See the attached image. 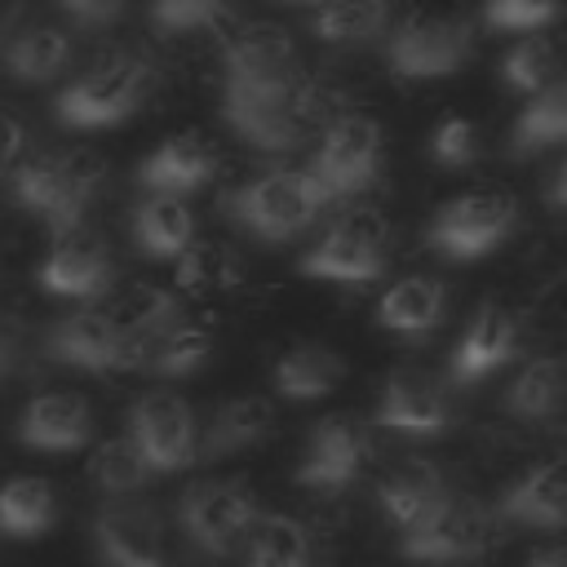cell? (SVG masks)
<instances>
[{
  "label": "cell",
  "instance_id": "obj_32",
  "mask_svg": "<svg viewBox=\"0 0 567 567\" xmlns=\"http://www.w3.org/2000/svg\"><path fill=\"white\" fill-rule=\"evenodd\" d=\"M385 22H390V0H319L310 27L323 44H363L381 35Z\"/></svg>",
  "mask_w": 567,
  "mask_h": 567
},
{
  "label": "cell",
  "instance_id": "obj_45",
  "mask_svg": "<svg viewBox=\"0 0 567 567\" xmlns=\"http://www.w3.org/2000/svg\"><path fill=\"white\" fill-rule=\"evenodd\" d=\"M549 199H554L558 208H567V159L558 164V177H554V190H549Z\"/></svg>",
  "mask_w": 567,
  "mask_h": 567
},
{
  "label": "cell",
  "instance_id": "obj_2",
  "mask_svg": "<svg viewBox=\"0 0 567 567\" xmlns=\"http://www.w3.org/2000/svg\"><path fill=\"white\" fill-rule=\"evenodd\" d=\"M97 164L84 155H40L27 159L9 173L13 182V204L22 213H31L35 221H44L53 235H71L80 230L89 199L97 190Z\"/></svg>",
  "mask_w": 567,
  "mask_h": 567
},
{
  "label": "cell",
  "instance_id": "obj_16",
  "mask_svg": "<svg viewBox=\"0 0 567 567\" xmlns=\"http://www.w3.org/2000/svg\"><path fill=\"white\" fill-rule=\"evenodd\" d=\"M377 425L403 439H439L452 430V403L443 394L439 381H430L425 372H390L381 403H377Z\"/></svg>",
  "mask_w": 567,
  "mask_h": 567
},
{
  "label": "cell",
  "instance_id": "obj_26",
  "mask_svg": "<svg viewBox=\"0 0 567 567\" xmlns=\"http://www.w3.org/2000/svg\"><path fill=\"white\" fill-rule=\"evenodd\" d=\"M346 377V363L319 346V341H306V346H292L275 359V372H270V385L279 399H292V403H310V399H328L337 390V381Z\"/></svg>",
  "mask_w": 567,
  "mask_h": 567
},
{
  "label": "cell",
  "instance_id": "obj_6",
  "mask_svg": "<svg viewBox=\"0 0 567 567\" xmlns=\"http://www.w3.org/2000/svg\"><path fill=\"white\" fill-rule=\"evenodd\" d=\"M381 124L372 115H337L328 128H323V142L319 151L310 155L306 173L315 177V186L323 190V199H350L359 190H368L381 173Z\"/></svg>",
  "mask_w": 567,
  "mask_h": 567
},
{
  "label": "cell",
  "instance_id": "obj_21",
  "mask_svg": "<svg viewBox=\"0 0 567 567\" xmlns=\"http://www.w3.org/2000/svg\"><path fill=\"white\" fill-rule=\"evenodd\" d=\"M292 75V35L279 22H244L221 49V80Z\"/></svg>",
  "mask_w": 567,
  "mask_h": 567
},
{
  "label": "cell",
  "instance_id": "obj_27",
  "mask_svg": "<svg viewBox=\"0 0 567 567\" xmlns=\"http://www.w3.org/2000/svg\"><path fill=\"white\" fill-rule=\"evenodd\" d=\"M275 430V403L266 394H239L230 403L217 408L213 425L199 434V456H226V452H244L252 443H261Z\"/></svg>",
  "mask_w": 567,
  "mask_h": 567
},
{
  "label": "cell",
  "instance_id": "obj_34",
  "mask_svg": "<svg viewBox=\"0 0 567 567\" xmlns=\"http://www.w3.org/2000/svg\"><path fill=\"white\" fill-rule=\"evenodd\" d=\"M208 354H213V332H208L204 323H190V319L177 315V319L168 323V332L159 337V346H155L146 372H155V377H164V381H182V377L199 372V368L208 363Z\"/></svg>",
  "mask_w": 567,
  "mask_h": 567
},
{
  "label": "cell",
  "instance_id": "obj_41",
  "mask_svg": "<svg viewBox=\"0 0 567 567\" xmlns=\"http://www.w3.org/2000/svg\"><path fill=\"white\" fill-rule=\"evenodd\" d=\"M22 151H27V128H22V120L9 115V111H0V177H9V173L18 168Z\"/></svg>",
  "mask_w": 567,
  "mask_h": 567
},
{
  "label": "cell",
  "instance_id": "obj_46",
  "mask_svg": "<svg viewBox=\"0 0 567 567\" xmlns=\"http://www.w3.org/2000/svg\"><path fill=\"white\" fill-rule=\"evenodd\" d=\"M288 4H319V0H288Z\"/></svg>",
  "mask_w": 567,
  "mask_h": 567
},
{
  "label": "cell",
  "instance_id": "obj_13",
  "mask_svg": "<svg viewBox=\"0 0 567 567\" xmlns=\"http://www.w3.org/2000/svg\"><path fill=\"white\" fill-rule=\"evenodd\" d=\"M518 337H523L518 310H509L501 301L478 306L474 319L465 323V332L456 337L452 354H447V385L470 390V385H483L487 377H496L514 359Z\"/></svg>",
  "mask_w": 567,
  "mask_h": 567
},
{
  "label": "cell",
  "instance_id": "obj_20",
  "mask_svg": "<svg viewBox=\"0 0 567 567\" xmlns=\"http://www.w3.org/2000/svg\"><path fill=\"white\" fill-rule=\"evenodd\" d=\"M501 514L509 523L536 527V532L567 527V456L540 461L518 483H509L501 496Z\"/></svg>",
  "mask_w": 567,
  "mask_h": 567
},
{
  "label": "cell",
  "instance_id": "obj_39",
  "mask_svg": "<svg viewBox=\"0 0 567 567\" xmlns=\"http://www.w3.org/2000/svg\"><path fill=\"white\" fill-rule=\"evenodd\" d=\"M221 9H226V0H155L151 22L159 31H190V27H208Z\"/></svg>",
  "mask_w": 567,
  "mask_h": 567
},
{
  "label": "cell",
  "instance_id": "obj_4",
  "mask_svg": "<svg viewBox=\"0 0 567 567\" xmlns=\"http://www.w3.org/2000/svg\"><path fill=\"white\" fill-rule=\"evenodd\" d=\"M323 204H328V199H323V190L315 186V177H310L306 168H275V173H261V177L244 182V186L226 199L230 217H235L248 235H257V239H266V244L297 239V235L319 217Z\"/></svg>",
  "mask_w": 567,
  "mask_h": 567
},
{
  "label": "cell",
  "instance_id": "obj_1",
  "mask_svg": "<svg viewBox=\"0 0 567 567\" xmlns=\"http://www.w3.org/2000/svg\"><path fill=\"white\" fill-rule=\"evenodd\" d=\"M323 97L297 75L279 80H221V115L226 124L261 151H288L315 124Z\"/></svg>",
  "mask_w": 567,
  "mask_h": 567
},
{
  "label": "cell",
  "instance_id": "obj_44",
  "mask_svg": "<svg viewBox=\"0 0 567 567\" xmlns=\"http://www.w3.org/2000/svg\"><path fill=\"white\" fill-rule=\"evenodd\" d=\"M527 567H567V545H549L527 558Z\"/></svg>",
  "mask_w": 567,
  "mask_h": 567
},
{
  "label": "cell",
  "instance_id": "obj_3",
  "mask_svg": "<svg viewBox=\"0 0 567 567\" xmlns=\"http://www.w3.org/2000/svg\"><path fill=\"white\" fill-rule=\"evenodd\" d=\"M151 89V66L137 53H106L97 58L80 80H71L53 111L66 128H111L137 111V102Z\"/></svg>",
  "mask_w": 567,
  "mask_h": 567
},
{
  "label": "cell",
  "instance_id": "obj_24",
  "mask_svg": "<svg viewBox=\"0 0 567 567\" xmlns=\"http://www.w3.org/2000/svg\"><path fill=\"white\" fill-rule=\"evenodd\" d=\"M505 412L514 421L540 425L567 403V354H532L518 363L514 381L505 385Z\"/></svg>",
  "mask_w": 567,
  "mask_h": 567
},
{
  "label": "cell",
  "instance_id": "obj_28",
  "mask_svg": "<svg viewBox=\"0 0 567 567\" xmlns=\"http://www.w3.org/2000/svg\"><path fill=\"white\" fill-rule=\"evenodd\" d=\"M58 518L53 483L40 474H18L0 483V536L4 540H40Z\"/></svg>",
  "mask_w": 567,
  "mask_h": 567
},
{
  "label": "cell",
  "instance_id": "obj_22",
  "mask_svg": "<svg viewBox=\"0 0 567 567\" xmlns=\"http://www.w3.org/2000/svg\"><path fill=\"white\" fill-rule=\"evenodd\" d=\"M443 496H447L443 474H439V465H430V461H403V465L385 470L381 483H377V509H381V518H385L394 532L421 523Z\"/></svg>",
  "mask_w": 567,
  "mask_h": 567
},
{
  "label": "cell",
  "instance_id": "obj_18",
  "mask_svg": "<svg viewBox=\"0 0 567 567\" xmlns=\"http://www.w3.org/2000/svg\"><path fill=\"white\" fill-rule=\"evenodd\" d=\"M44 354L75 372H120V319L111 310H75L49 328Z\"/></svg>",
  "mask_w": 567,
  "mask_h": 567
},
{
  "label": "cell",
  "instance_id": "obj_7",
  "mask_svg": "<svg viewBox=\"0 0 567 567\" xmlns=\"http://www.w3.org/2000/svg\"><path fill=\"white\" fill-rule=\"evenodd\" d=\"M385 244H390L385 217L377 208H350L301 257V275L323 284H368L385 270Z\"/></svg>",
  "mask_w": 567,
  "mask_h": 567
},
{
  "label": "cell",
  "instance_id": "obj_35",
  "mask_svg": "<svg viewBox=\"0 0 567 567\" xmlns=\"http://www.w3.org/2000/svg\"><path fill=\"white\" fill-rule=\"evenodd\" d=\"M173 266H177V284L186 292H226V288H239V279H244L239 257L221 244H190Z\"/></svg>",
  "mask_w": 567,
  "mask_h": 567
},
{
  "label": "cell",
  "instance_id": "obj_23",
  "mask_svg": "<svg viewBox=\"0 0 567 567\" xmlns=\"http://www.w3.org/2000/svg\"><path fill=\"white\" fill-rule=\"evenodd\" d=\"M133 244L151 261H177L195 244V213H190V204L182 195L146 190V199L133 208Z\"/></svg>",
  "mask_w": 567,
  "mask_h": 567
},
{
  "label": "cell",
  "instance_id": "obj_9",
  "mask_svg": "<svg viewBox=\"0 0 567 567\" xmlns=\"http://www.w3.org/2000/svg\"><path fill=\"white\" fill-rule=\"evenodd\" d=\"M487 545H492L487 509L456 501V496H443L421 523L399 532V554L421 567H456V563L478 558Z\"/></svg>",
  "mask_w": 567,
  "mask_h": 567
},
{
  "label": "cell",
  "instance_id": "obj_40",
  "mask_svg": "<svg viewBox=\"0 0 567 567\" xmlns=\"http://www.w3.org/2000/svg\"><path fill=\"white\" fill-rule=\"evenodd\" d=\"M128 0H58V9L80 27H106L124 13Z\"/></svg>",
  "mask_w": 567,
  "mask_h": 567
},
{
  "label": "cell",
  "instance_id": "obj_37",
  "mask_svg": "<svg viewBox=\"0 0 567 567\" xmlns=\"http://www.w3.org/2000/svg\"><path fill=\"white\" fill-rule=\"evenodd\" d=\"M430 159L443 168H470L478 159V128L465 115H447L430 133Z\"/></svg>",
  "mask_w": 567,
  "mask_h": 567
},
{
  "label": "cell",
  "instance_id": "obj_30",
  "mask_svg": "<svg viewBox=\"0 0 567 567\" xmlns=\"http://www.w3.org/2000/svg\"><path fill=\"white\" fill-rule=\"evenodd\" d=\"M558 142H567V71L532 93V102L518 111L509 128V155H536Z\"/></svg>",
  "mask_w": 567,
  "mask_h": 567
},
{
  "label": "cell",
  "instance_id": "obj_42",
  "mask_svg": "<svg viewBox=\"0 0 567 567\" xmlns=\"http://www.w3.org/2000/svg\"><path fill=\"white\" fill-rule=\"evenodd\" d=\"M18 350H22V323H13V319H4V315H0V377H9V372H13Z\"/></svg>",
  "mask_w": 567,
  "mask_h": 567
},
{
  "label": "cell",
  "instance_id": "obj_36",
  "mask_svg": "<svg viewBox=\"0 0 567 567\" xmlns=\"http://www.w3.org/2000/svg\"><path fill=\"white\" fill-rule=\"evenodd\" d=\"M554 71H558V49L549 35H523L501 58V80L505 89H518V93H540L554 80Z\"/></svg>",
  "mask_w": 567,
  "mask_h": 567
},
{
  "label": "cell",
  "instance_id": "obj_33",
  "mask_svg": "<svg viewBox=\"0 0 567 567\" xmlns=\"http://www.w3.org/2000/svg\"><path fill=\"white\" fill-rule=\"evenodd\" d=\"M89 478H93L106 496H137L155 474H151V465L142 461V452L133 447L128 434H111V439H102V443L93 447V456H89Z\"/></svg>",
  "mask_w": 567,
  "mask_h": 567
},
{
  "label": "cell",
  "instance_id": "obj_31",
  "mask_svg": "<svg viewBox=\"0 0 567 567\" xmlns=\"http://www.w3.org/2000/svg\"><path fill=\"white\" fill-rule=\"evenodd\" d=\"M244 567H315V545L306 523L288 514H261L248 532Z\"/></svg>",
  "mask_w": 567,
  "mask_h": 567
},
{
  "label": "cell",
  "instance_id": "obj_15",
  "mask_svg": "<svg viewBox=\"0 0 567 567\" xmlns=\"http://www.w3.org/2000/svg\"><path fill=\"white\" fill-rule=\"evenodd\" d=\"M13 439L31 452H80L93 443V408L75 390H40L22 403Z\"/></svg>",
  "mask_w": 567,
  "mask_h": 567
},
{
  "label": "cell",
  "instance_id": "obj_11",
  "mask_svg": "<svg viewBox=\"0 0 567 567\" xmlns=\"http://www.w3.org/2000/svg\"><path fill=\"white\" fill-rule=\"evenodd\" d=\"M390 71L399 80H439L470 58V27L443 13H412L394 27L385 44Z\"/></svg>",
  "mask_w": 567,
  "mask_h": 567
},
{
  "label": "cell",
  "instance_id": "obj_5",
  "mask_svg": "<svg viewBox=\"0 0 567 567\" xmlns=\"http://www.w3.org/2000/svg\"><path fill=\"white\" fill-rule=\"evenodd\" d=\"M518 221V204L501 190H465L456 199H447L430 226H425V244L447 257V261H478L487 252H496L509 230Z\"/></svg>",
  "mask_w": 567,
  "mask_h": 567
},
{
  "label": "cell",
  "instance_id": "obj_43",
  "mask_svg": "<svg viewBox=\"0 0 567 567\" xmlns=\"http://www.w3.org/2000/svg\"><path fill=\"white\" fill-rule=\"evenodd\" d=\"M22 13H27V0H0V49H4V44H9V35L18 31Z\"/></svg>",
  "mask_w": 567,
  "mask_h": 567
},
{
  "label": "cell",
  "instance_id": "obj_17",
  "mask_svg": "<svg viewBox=\"0 0 567 567\" xmlns=\"http://www.w3.org/2000/svg\"><path fill=\"white\" fill-rule=\"evenodd\" d=\"M35 284H40V292L62 297V301H97L111 292L115 266L97 239H80L71 230V235H58V244L49 248V257L35 270Z\"/></svg>",
  "mask_w": 567,
  "mask_h": 567
},
{
  "label": "cell",
  "instance_id": "obj_14",
  "mask_svg": "<svg viewBox=\"0 0 567 567\" xmlns=\"http://www.w3.org/2000/svg\"><path fill=\"white\" fill-rule=\"evenodd\" d=\"M363 465H368V434L346 416H328L306 434L292 478L328 496V492H346L363 474Z\"/></svg>",
  "mask_w": 567,
  "mask_h": 567
},
{
  "label": "cell",
  "instance_id": "obj_38",
  "mask_svg": "<svg viewBox=\"0 0 567 567\" xmlns=\"http://www.w3.org/2000/svg\"><path fill=\"white\" fill-rule=\"evenodd\" d=\"M483 18L501 31H536L558 18V0H487Z\"/></svg>",
  "mask_w": 567,
  "mask_h": 567
},
{
  "label": "cell",
  "instance_id": "obj_19",
  "mask_svg": "<svg viewBox=\"0 0 567 567\" xmlns=\"http://www.w3.org/2000/svg\"><path fill=\"white\" fill-rule=\"evenodd\" d=\"M217 173V151L195 137V133H177L168 142H159L142 164H137V186L155 190V195H195L199 186H208Z\"/></svg>",
  "mask_w": 567,
  "mask_h": 567
},
{
  "label": "cell",
  "instance_id": "obj_25",
  "mask_svg": "<svg viewBox=\"0 0 567 567\" xmlns=\"http://www.w3.org/2000/svg\"><path fill=\"white\" fill-rule=\"evenodd\" d=\"M443 310H447L443 284L430 279V275H408V279H399L381 292L377 323L385 332H399V337H425L443 323Z\"/></svg>",
  "mask_w": 567,
  "mask_h": 567
},
{
  "label": "cell",
  "instance_id": "obj_8",
  "mask_svg": "<svg viewBox=\"0 0 567 567\" xmlns=\"http://www.w3.org/2000/svg\"><path fill=\"white\" fill-rule=\"evenodd\" d=\"M124 434L151 465V474H177L199 456V421L177 390H146L128 408Z\"/></svg>",
  "mask_w": 567,
  "mask_h": 567
},
{
  "label": "cell",
  "instance_id": "obj_10",
  "mask_svg": "<svg viewBox=\"0 0 567 567\" xmlns=\"http://www.w3.org/2000/svg\"><path fill=\"white\" fill-rule=\"evenodd\" d=\"M177 518H182L186 540L199 554L226 558L248 540V532L261 518V509H257V501H252V492L244 483H199V487H190L182 496Z\"/></svg>",
  "mask_w": 567,
  "mask_h": 567
},
{
  "label": "cell",
  "instance_id": "obj_29",
  "mask_svg": "<svg viewBox=\"0 0 567 567\" xmlns=\"http://www.w3.org/2000/svg\"><path fill=\"white\" fill-rule=\"evenodd\" d=\"M71 58H75V40L62 27H27L4 44V71L22 84H44L62 75Z\"/></svg>",
  "mask_w": 567,
  "mask_h": 567
},
{
  "label": "cell",
  "instance_id": "obj_12",
  "mask_svg": "<svg viewBox=\"0 0 567 567\" xmlns=\"http://www.w3.org/2000/svg\"><path fill=\"white\" fill-rule=\"evenodd\" d=\"M89 536L102 567H168L159 518L137 496H106L93 514Z\"/></svg>",
  "mask_w": 567,
  "mask_h": 567
}]
</instances>
